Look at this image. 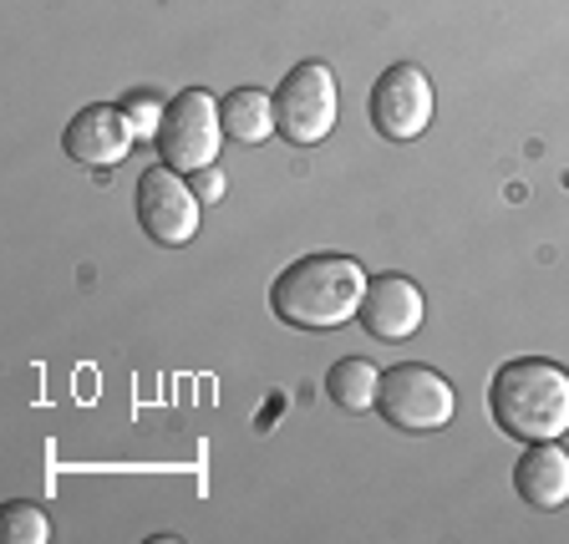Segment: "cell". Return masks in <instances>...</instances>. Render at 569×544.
Returning <instances> with one entry per match:
<instances>
[{"label":"cell","instance_id":"10","mask_svg":"<svg viewBox=\"0 0 569 544\" xmlns=\"http://www.w3.org/2000/svg\"><path fill=\"white\" fill-rule=\"evenodd\" d=\"M513 488L529 510H559L569 504V453L559 443H529L513 463Z\"/></svg>","mask_w":569,"mask_h":544},{"label":"cell","instance_id":"4","mask_svg":"<svg viewBox=\"0 0 569 544\" xmlns=\"http://www.w3.org/2000/svg\"><path fill=\"white\" fill-rule=\"evenodd\" d=\"M336 112H341V97H336V71L326 61H300L274 87V128L296 148H316L331 138Z\"/></svg>","mask_w":569,"mask_h":544},{"label":"cell","instance_id":"5","mask_svg":"<svg viewBox=\"0 0 569 544\" xmlns=\"http://www.w3.org/2000/svg\"><path fill=\"white\" fill-rule=\"evenodd\" d=\"M377 413L397 433H438L458 413V392H452V382L442 372L422 367V362H402V367L381 372Z\"/></svg>","mask_w":569,"mask_h":544},{"label":"cell","instance_id":"6","mask_svg":"<svg viewBox=\"0 0 569 544\" xmlns=\"http://www.w3.org/2000/svg\"><path fill=\"white\" fill-rule=\"evenodd\" d=\"M132 204H138V225L142 235L153 239V245H189L193 235H199V194H193V184H183L178 178V168L168 164H153L148 174L138 178V194H132Z\"/></svg>","mask_w":569,"mask_h":544},{"label":"cell","instance_id":"8","mask_svg":"<svg viewBox=\"0 0 569 544\" xmlns=\"http://www.w3.org/2000/svg\"><path fill=\"white\" fill-rule=\"evenodd\" d=\"M132 142H138V128H132L128 107H112V102L82 107V112L67 122V132H61L67 158H71V164H82V168L122 164V158L132 154Z\"/></svg>","mask_w":569,"mask_h":544},{"label":"cell","instance_id":"12","mask_svg":"<svg viewBox=\"0 0 569 544\" xmlns=\"http://www.w3.org/2000/svg\"><path fill=\"white\" fill-rule=\"evenodd\" d=\"M377 392H381V372L367 356H341L326 372V397L346 413H377Z\"/></svg>","mask_w":569,"mask_h":544},{"label":"cell","instance_id":"13","mask_svg":"<svg viewBox=\"0 0 569 544\" xmlns=\"http://www.w3.org/2000/svg\"><path fill=\"white\" fill-rule=\"evenodd\" d=\"M0 524H6V540L11 544H47L51 540V520H47V510H36V504H6Z\"/></svg>","mask_w":569,"mask_h":544},{"label":"cell","instance_id":"1","mask_svg":"<svg viewBox=\"0 0 569 544\" xmlns=\"http://www.w3.org/2000/svg\"><path fill=\"white\" fill-rule=\"evenodd\" d=\"M488 413L513 443H559L569 433V372L549 356H519L488 382Z\"/></svg>","mask_w":569,"mask_h":544},{"label":"cell","instance_id":"11","mask_svg":"<svg viewBox=\"0 0 569 544\" xmlns=\"http://www.w3.org/2000/svg\"><path fill=\"white\" fill-rule=\"evenodd\" d=\"M224 132L234 142H244V148H254V142L274 138V92H260V87H234V92L224 97Z\"/></svg>","mask_w":569,"mask_h":544},{"label":"cell","instance_id":"14","mask_svg":"<svg viewBox=\"0 0 569 544\" xmlns=\"http://www.w3.org/2000/svg\"><path fill=\"white\" fill-rule=\"evenodd\" d=\"M122 107H128L132 128H138V138H158V128H163V112L168 102L158 92H128L122 97Z\"/></svg>","mask_w":569,"mask_h":544},{"label":"cell","instance_id":"2","mask_svg":"<svg viewBox=\"0 0 569 544\" xmlns=\"http://www.w3.org/2000/svg\"><path fill=\"white\" fill-rule=\"evenodd\" d=\"M367 270L351 255H306L284 265L270 285V310L300 332H336L361 310Z\"/></svg>","mask_w":569,"mask_h":544},{"label":"cell","instance_id":"15","mask_svg":"<svg viewBox=\"0 0 569 544\" xmlns=\"http://www.w3.org/2000/svg\"><path fill=\"white\" fill-rule=\"evenodd\" d=\"M189 178H193V194H199L203 204H219V199H224V189H229V178H224V168H219V164L199 168V174H189Z\"/></svg>","mask_w":569,"mask_h":544},{"label":"cell","instance_id":"9","mask_svg":"<svg viewBox=\"0 0 569 544\" xmlns=\"http://www.w3.org/2000/svg\"><path fill=\"white\" fill-rule=\"evenodd\" d=\"M422 285L412 275H371L356 316L381 342H407L412 332H422Z\"/></svg>","mask_w":569,"mask_h":544},{"label":"cell","instance_id":"7","mask_svg":"<svg viewBox=\"0 0 569 544\" xmlns=\"http://www.w3.org/2000/svg\"><path fill=\"white\" fill-rule=\"evenodd\" d=\"M367 112L381 138H391V142L422 138L427 122H432V82H427V71L412 67V61L387 67L377 77V87H371Z\"/></svg>","mask_w":569,"mask_h":544},{"label":"cell","instance_id":"3","mask_svg":"<svg viewBox=\"0 0 569 544\" xmlns=\"http://www.w3.org/2000/svg\"><path fill=\"white\" fill-rule=\"evenodd\" d=\"M224 107L213 102L203 87H183L168 97L163 128H158V158L178 174H199V168L219 164V142H224Z\"/></svg>","mask_w":569,"mask_h":544}]
</instances>
